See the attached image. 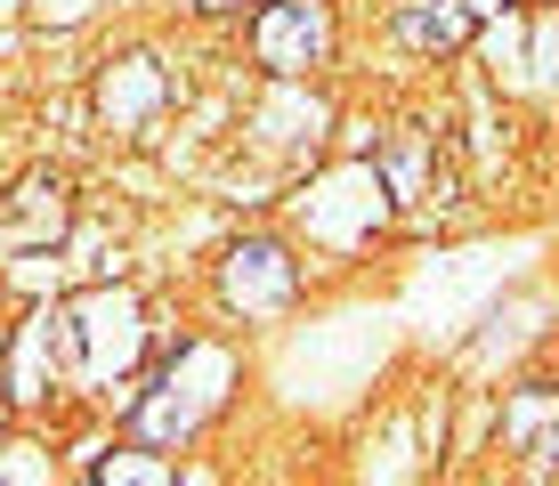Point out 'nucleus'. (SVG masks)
Segmentation results:
<instances>
[{"instance_id": "nucleus-1", "label": "nucleus", "mask_w": 559, "mask_h": 486, "mask_svg": "<svg viewBox=\"0 0 559 486\" xmlns=\"http://www.w3.org/2000/svg\"><path fill=\"white\" fill-rule=\"evenodd\" d=\"M57 341L73 348V374L82 381H122L146 348V317L130 292H82V300L57 308Z\"/></svg>"}, {"instance_id": "nucleus-2", "label": "nucleus", "mask_w": 559, "mask_h": 486, "mask_svg": "<svg viewBox=\"0 0 559 486\" xmlns=\"http://www.w3.org/2000/svg\"><path fill=\"white\" fill-rule=\"evenodd\" d=\"M252 57L276 82H300L333 57V9L324 0H260L252 16Z\"/></svg>"}, {"instance_id": "nucleus-3", "label": "nucleus", "mask_w": 559, "mask_h": 486, "mask_svg": "<svg viewBox=\"0 0 559 486\" xmlns=\"http://www.w3.org/2000/svg\"><path fill=\"white\" fill-rule=\"evenodd\" d=\"M293 292H300V268H293V251L284 244H236L219 260V300L236 308V317H276V308H293Z\"/></svg>"}, {"instance_id": "nucleus-4", "label": "nucleus", "mask_w": 559, "mask_h": 486, "mask_svg": "<svg viewBox=\"0 0 559 486\" xmlns=\"http://www.w3.org/2000/svg\"><path fill=\"white\" fill-rule=\"evenodd\" d=\"M227 381H236V365H227L211 341H187V348H179V365H170V381H163V389H170V405H154V430H179V438H187V430H195V422L211 414V405L227 398Z\"/></svg>"}, {"instance_id": "nucleus-5", "label": "nucleus", "mask_w": 559, "mask_h": 486, "mask_svg": "<svg viewBox=\"0 0 559 486\" xmlns=\"http://www.w3.org/2000/svg\"><path fill=\"white\" fill-rule=\"evenodd\" d=\"M163 106H170V73L154 66V57H122V66H106V82H98L106 130H130V139H139Z\"/></svg>"}, {"instance_id": "nucleus-6", "label": "nucleus", "mask_w": 559, "mask_h": 486, "mask_svg": "<svg viewBox=\"0 0 559 486\" xmlns=\"http://www.w3.org/2000/svg\"><path fill=\"white\" fill-rule=\"evenodd\" d=\"M487 0H397V42L406 49H462Z\"/></svg>"}, {"instance_id": "nucleus-7", "label": "nucleus", "mask_w": 559, "mask_h": 486, "mask_svg": "<svg viewBox=\"0 0 559 486\" xmlns=\"http://www.w3.org/2000/svg\"><path fill=\"white\" fill-rule=\"evenodd\" d=\"M333 194H357L349 236H365V227L381 220V179H373V170H333ZM300 211H308V227H317V236H333V244H341V203H300Z\"/></svg>"}, {"instance_id": "nucleus-8", "label": "nucleus", "mask_w": 559, "mask_h": 486, "mask_svg": "<svg viewBox=\"0 0 559 486\" xmlns=\"http://www.w3.org/2000/svg\"><path fill=\"white\" fill-rule=\"evenodd\" d=\"M49 348H57V308H41V317L16 333V398H49Z\"/></svg>"}, {"instance_id": "nucleus-9", "label": "nucleus", "mask_w": 559, "mask_h": 486, "mask_svg": "<svg viewBox=\"0 0 559 486\" xmlns=\"http://www.w3.org/2000/svg\"><path fill=\"white\" fill-rule=\"evenodd\" d=\"M90 478H98V486H170V462H154V454H106Z\"/></svg>"}, {"instance_id": "nucleus-10", "label": "nucleus", "mask_w": 559, "mask_h": 486, "mask_svg": "<svg viewBox=\"0 0 559 486\" xmlns=\"http://www.w3.org/2000/svg\"><path fill=\"white\" fill-rule=\"evenodd\" d=\"M66 227V203H57V187H25V220H16V244H41Z\"/></svg>"}, {"instance_id": "nucleus-11", "label": "nucleus", "mask_w": 559, "mask_h": 486, "mask_svg": "<svg viewBox=\"0 0 559 486\" xmlns=\"http://www.w3.org/2000/svg\"><path fill=\"white\" fill-rule=\"evenodd\" d=\"M0 478H25V486H41V478H57V462L41 454V446H25V438H0Z\"/></svg>"}, {"instance_id": "nucleus-12", "label": "nucleus", "mask_w": 559, "mask_h": 486, "mask_svg": "<svg viewBox=\"0 0 559 486\" xmlns=\"http://www.w3.org/2000/svg\"><path fill=\"white\" fill-rule=\"evenodd\" d=\"M33 16H41V25H82L90 0H33Z\"/></svg>"}, {"instance_id": "nucleus-13", "label": "nucleus", "mask_w": 559, "mask_h": 486, "mask_svg": "<svg viewBox=\"0 0 559 486\" xmlns=\"http://www.w3.org/2000/svg\"><path fill=\"white\" fill-rule=\"evenodd\" d=\"M187 9H203V16H211V9H243V0H187Z\"/></svg>"}]
</instances>
